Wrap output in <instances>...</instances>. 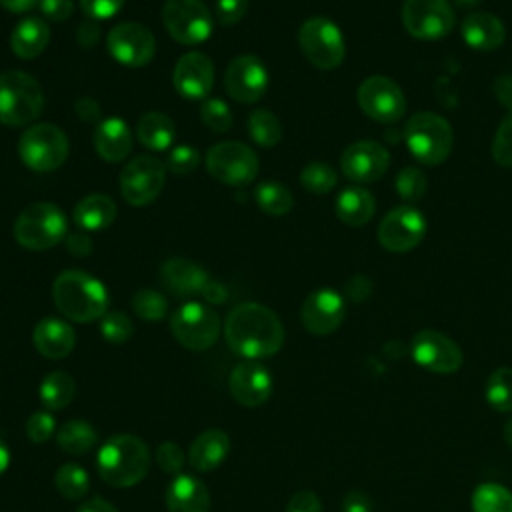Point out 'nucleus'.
I'll return each instance as SVG.
<instances>
[{
	"instance_id": "nucleus-1",
	"label": "nucleus",
	"mask_w": 512,
	"mask_h": 512,
	"mask_svg": "<svg viewBox=\"0 0 512 512\" xmlns=\"http://www.w3.org/2000/svg\"><path fill=\"white\" fill-rule=\"evenodd\" d=\"M226 344L246 360L274 356L284 344V326L274 310L258 302L234 306L224 320Z\"/></svg>"
},
{
	"instance_id": "nucleus-2",
	"label": "nucleus",
	"mask_w": 512,
	"mask_h": 512,
	"mask_svg": "<svg viewBox=\"0 0 512 512\" xmlns=\"http://www.w3.org/2000/svg\"><path fill=\"white\" fill-rule=\"evenodd\" d=\"M52 300L56 308L74 322H94L106 314L108 290L84 270H64L54 278Z\"/></svg>"
},
{
	"instance_id": "nucleus-3",
	"label": "nucleus",
	"mask_w": 512,
	"mask_h": 512,
	"mask_svg": "<svg viewBox=\"0 0 512 512\" xmlns=\"http://www.w3.org/2000/svg\"><path fill=\"white\" fill-rule=\"evenodd\" d=\"M98 474L114 488H130L144 480L150 468V450L134 434H114L98 450Z\"/></svg>"
},
{
	"instance_id": "nucleus-4",
	"label": "nucleus",
	"mask_w": 512,
	"mask_h": 512,
	"mask_svg": "<svg viewBox=\"0 0 512 512\" xmlns=\"http://www.w3.org/2000/svg\"><path fill=\"white\" fill-rule=\"evenodd\" d=\"M68 234V218L52 202L28 204L14 222V238L26 250H48Z\"/></svg>"
},
{
	"instance_id": "nucleus-5",
	"label": "nucleus",
	"mask_w": 512,
	"mask_h": 512,
	"mask_svg": "<svg viewBox=\"0 0 512 512\" xmlns=\"http://www.w3.org/2000/svg\"><path fill=\"white\" fill-rule=\"evenodd\" d=\"M44 106L40 84L22 70L0 72V122L4 126L32 124Z\"/></svg>"
},
{
	"instance_id": "nucleus-6",
	"label": "nucleus",
	"mask_w": 512,
	"mask_h": 512,
	"mask_svg": "<svg viewBox=\"0 0 512 512\" xmlns=\"http://www.w3.org/2000/svg\"><path fill=\"white\" fill-rule=\"evenodd\" d=\"M404 140L418 162L438 166L450 156L454 136L446 118L434 112H418L406 122Z\"/></svg>"
},
{
	"instance_id": "nucleus-7",
	"label": "nucleus",
	"mask_w": 512,
	"mask_h": 512,
	"mask_svg": "<svg viewBox=\"0 0 512 512\" xmlns=\"http://www.w3.org/2000/svg\"><path fill=\"white\" fill-rule=\"evenodd\" d=\"M68 138L62 128L38 122L24 130L18 140V156L32 172H54L68 158Z\"/></svg>"
},
{
	"instance_id": "nucleus-8",
	"label": "nucleus",
	"mask_w": 512,
	"mask_h": 512,
	"mask_svg": "<svg viewBox=\"0 0 512 512\" xmlns=\"http://www.w3.org/2000/svg\"><path fill=\"white\" fill-rule=\"evenodd\" d=\"M298 46L306 60L322 70L336 68L346 54L340 28L324 16H314L302 22L298 30Z\"/></svg>"
},
{
	"instance_id": "nucleus-9",
	"label": "nucleus",
	"mask_w": 512,
	"mask_h": 512,
	"mask_svg": "<svg viewBox=\"0 0 512 512\" xmlns=\"http://www.w3.org/2000/svg\"><path fill=\"white\" fill-rule=\"evenodd\" d=\"M258 156L242 142H218L206 152L208 174L226 186H244L258 176Z\"/></svg>"
},
{
	"instance_id": "nucleus-10",
	"label": "nucleus",
	"mask_w": 512,
	"mask_h": 512,
	"mask_svg": "<svg viewBox=\"0 0 512 512\" xmlns=\"http://www.w3.org/2000/svg\"><path fill=\"white\" fill-rule=\"evenodd\" d=\"M170 330L184 348L200 352L216 344L220 334V318L208 304L186 302L172 312Z\"/></svg>"
},
{
	"instance_id": "nucleus-11",
	"label": "nucleus",
	"mask_w": 512,
	"mask_h": 512,
	"mask_svg": "<svg viewBox=\"0 0 512 512\" xmlns=\"http://www.w3.org/2000/svg\"><path fill=\"white\" fill-rule=\"evenodd\" d=\"M162 22L166 32L186 46L206 42L214 28L212 14L202 0H166Z\"/></svg>"
},
{
	"instance_id": "nucleus-12",
	"label": "nucleus",
	"mask_w": 512,
	"mask_h": 512,
	"mask_svg": "<svg viewBox=\"0 0 512 512\" xmlns=\"http://www.w3.org/2000/svg\"><path fill=\"white\" fill-rule=\"evenodd\" d=\"M166 164L152 154L132 158L120 172L118 188L130 206L152 204L164 188Z\"/></svg>"
},
{
	"instance_id": "nucleus-13",
	"label": "nucleus",
	"mask_w": 512,
	"mask_h": 512,
	"mask_svg": "<svg viewBox=\"0 0 512 512\" xmlns=\"http://www.w3.org/2000/svg\"><path fill=\"white\" fill-rule=\"evenodd\" d=\"M454 10L448 0H404L402 24L416 40H440L454 26Z\"/></svg>"
},
{
	"instance_id": "nucleus-14",
	"label": "nucleus",
	"mask_w": 512,
	"mask_h": 512,
	"mask_svg": "<svg viewBox=\"0 0 512 512\" xmlns=\"http://www.w3.org/2000/svg\"><path fill=\"white\" fill-rule=\"evenodd\" d=\"M412 360L434 374H454L464 362L460 346L438 330H420L410 342Z\"/></svg>"
},
{
	"instance_id": "nucleus-15",
	"label": "nucleus",
	"mask_w": 512,
	"mask_h": 512,
	"mask_svg": "<svg viewBox=\"0 0 512 512\" xmlns=\"http://www.w3.org/2000/svg\"><path fill=\"white\" fill-rule=\"evenodd\" d=\"M106 48L116 62L130 68H140L154 58L156 40L144 24L120 22L110 28Z\"/></svg>"
},
{
	"instance_id": "nucleus-16",
	"label": "nucleus",
	"mask_w": 512,
	"mask_h": 512,
	"mask_svg": "<svg viewBox=\"0 0 512 512\" xmlns=\"http://www.w3.org/2000/svg\"><path fill=\"white\" fill-rule=\"evenodd\" d=\"M358 104L376 122H398L406 112V98L400 86L386 76H370L358 88Z\"/></svg>"
},
{
	"instance_id": "nucleus-17",
	"label": "nucleus",
	"mask_w": 512,
	"mask_h": 512,
	"mask_svg": "<svg viewBox=\"0 0 512 512\" xmlns=\"http://www.w3.org/2000/svg\"><path fill=\"white\" fill-rule=\"evenodd\" d=\"M426 234V218L414 206L392 208L378 224V242L388 252H408L416 248Z\"/></svg>"
},
{
	"instance_id": "nucleus-18",
	"label": "nucleus",
	"mask_w": 512,
	"mask_h": 512,
	"mask_svg": "<svg viewBox=\"0 0 512 512\" xmlns=\"http://www.w3.org/2000/svg\"><path fill=\"white\" fill-rule=\"evenodd\" d=\"M224 88L228 96L240 104L258 102L268 88V70L254 54L232 58L224 72Z\"/></svg>"
},
{
	"instance_id": "nucleus-19",
	"label": "nucleus",
	"mask_w": 512,
	"mask_h": 512,
	"mask_svg": "<svg viewBox=\"0 0 512 512\" xmlns=\"http://www.w3.org/2000/svg\"><path fill=\"white\" fill-rule=\"evenodd\" d=\"M390 166L388 150L374 140H358L340 156L344 176L356 184H370L384 176Z\"/></svg>"
},
{
	"instance_id": "nucleus-20",
	"label": "nucleus",
	"mask_w": 512,
	"mask_h": 512,
	"mask_svg": "<svg viewBox=\"0 0 512 512\" xmlns=\"http://www.w3.org/2000/svg\"><path fill=\"white\" fill-rule=\"evenodd\" d=\"M344 316H346L344 298L332 288H320L308 294L300 310L302 326L316 336L332 334L342 324Z\"/></svg>"
},
{
	"instance_id": "nucleus-21",
	"label": "nucleus",
	"mask_w": 512,
	"mask_h": 512,
	"mask_svg": "<svg viewBox=\"0 0 512 512\" xmlns=\"http://www.w3.org/2000/svg\"><path fill=\"white\" fill-rule=\"evenodd\" d=\"M172 82L180 96L204 100L214 86V64L204 52H188L176 62Z\"/></svg>"
},
{
	"instance_id": "nucleus-22",
	"label": "nucleus",
	"mask_w": 512,
	"mask_h": 512,
	"mask_svg": "<svg viewBox=\"0 0 512 512\" xmlns=\"http://www.w3.org/2000/svg\"><path fill=\"white\" fill-rule=\"evenodd\" d=\"M228 388L232 398L246 406V408H256L262 406L270 394H272V376L270 372L254 362V360H246L242 364H238L230 378H228Z\"/></svg>"
},
{
	"instance_id": "nucleus-23",
	"label": "nucleus",
	"mask_w": 512,
	"mask_h": 512,
	"mask_svg": "<svg viewBox=\"0 0 512 512\" xmlns=\"http://www.w3.org/2000/svg\"><path fill=\"white\" fill-rule=\"evenodd\" d=\"M160 280L164 288L176 298H188L194 294H202L204 286L210 282L208 272L188 260V258H170L160 268Z\"/></svg>"
},
{
	"instance_id": "nucleus-24",
	"label": "nucleus",
	"mask_w": 512,
	"mask_h": 512,
	"mask_svg": "<svg viewBox=\"0 0 512 512\" xmlns=\"http://www.w3.org/2000/svg\"><path fill=\"white\" fill-rule=\"evenodd\" d=\"M32 342H34V348L44 358L60 360V358H66L74 350L76 334L66 320L46 316L34 326Z\"/></svg>"
},
{
	"instance_id": "nucleus-25",
	"label": "nucleus",
	"mask_w": 512,
	"mask_h": 512,
	"mask_svg": "<svg viewBox=\"0 0 512 512\" xmlns=\"http://www.w3.org/2000/svg\"><path fill=\"white\" fill-rule=\"evenodd\" d=\"M132 142H134L132 130L122 118L108 116L96 124L94 148L102 160L106 162L124 160L132 150Z\"/></svg>"
},
{
	"instance_id": "nucleus-26",
	"label": "nucleus",
	"mask_w": 512,
	"mask_h": 512,
	"mask_svg": "<svg viewBox=\"0 0 512 512\" xmlns=\"http://www.w3.org/2000/svg\"><path fill=\"white\" fill-rule=\"evenodd\" d=\"M460 34L470 48L488 52L502 46V42L506 40V26L498 16L480 10V12H470L462 20Z\"/></svg>"
},
{
	"instance_id": "nucleus-27",
	"label": "nucleus",
	"mask_w": 512,
	"mask_h": 512,
	"mask_svg": "<svg viewBox=\"0 0 512 512\" xmlns=\"http://www.w3.org/2000/svg\"><path fill=\"white\" fill-rule=\"evenodd\" d=\"M166 508L168 512H208V488L190 474H178L166 488Z\"/></svg>"
},
{
	"instance_id": "nucleus-28",
	"label": "nucleus",
	"mask_w": 512,
	"mask_h": 512,
	"mask_svg": "<svg viewBox=\"0 0 512 512\" xmlns=\"http://www.w3.org/2000/svg\"><path fill=\"white\" fill-rule=\"evenodd\" d=\"M230 452V438L220 428L204 430L196 436V440L190 446L188 462L198 472H210L218 468Z\"/></svg>"
},
{
	"instance_id": "nucleus-29",
	"label": "nucleus",
	"mask_w": 512,
	"mask_h": 512,
	"mask_svg": "<svg viewBox=\"0 0 512 512\" xmlns=\"http://www.w3.org/2000/svg\"><path fill=\"white\" fill-rule=\"evenodd\" d=\"M50 42V26L36 16L22 18L10 34V48L22 60L40 56Z\"/></svg>"
},
{
	"instance_id": "nucleus-30",
	"label": "nucleus",
	"mask_w": 512,
	"mask_h": 512,
	"mask_svg": "<svg viewBox=\"0 0 512 512\" xmlns=\"http://www.w3.org/2000/svg\"><path fill=\"white\" fill-rule=\"evenodd\" d=\"M116 212V202L108 194H88L76 202L72 220L84 232H98L114 222Z\"/></svg>"
},
{
	"instance_id": "nucleus-31",
	"label": "nucleus",
	"mask_w": 512,
	"mask_h": 512,
	"mask_svg": "<svg viewBox=\"0 0 512 512\" xmlns=\"http://www.w3.org/2000/svg\"><path fill=\"white\" fill-rule=\"evenodd\" d=\"M334 210L344 224L364 226L376 212V200L366 188L348 186L338 194Z\"/></svg>"
},
{
	"instance_id": "nucleus-32",
	"label": "nucleus",
	"mask_w": 512,
	"mask_h": 512,
	"mask_svg": "<svg viewBox=\"0 0 512 512\" xmlns=\"http://www.w3.org/2000/svg\"><path fill=\"white\" fill-rule=\"evenodd\" d=\"M174 136H176V126L172 118L164 112H146L140 116L136 124L138 142L152 152L168 150L170 144L174 142Z\"/></svg>"
},
{
	"instance_id": "nucleus-33",
	"label": "nucleus",
	"mask_w": 512,
	"mask_h": 512,
	"mask_svg": "<svg viewBox=\"0 0 512 512\" xmlns=\"http://www.w3.org/2000/svg\"><path fill=\"white\" fill-rule=\"evenodd\" d=\"M74 394H76L74 378L64 370H54L46 374L38 388V396L48 410L66 408L72 402Z\"/></svg>"
},
{
	"instance_id": "nucleus-34",
	"label": "nucleus",
	"mask_w": 512,
	"mask_h": 512,
	"mask_svg": "<svg viewBox=\"0 0 512 512\" xmlns=\"http://www.w3.org/2000/svg\"><path fill=\"white\" fill-rule=\"evenodd\" d=\"M56 442L66 454H86L98 444V432L84 420H68L56 432Z\"/></svg>"
},
{
	"instance_id": "nucleus-35",
	"label": "nucleus",
	"mask_w": 512,
	"mask_h": 512,
	"mask_svg": "<svg viewBox=\"0 0 512 512\" xmlns=\"http://www.w3.org/2000/svg\"><path fill=\"white\" fill-rule=\"evenodd\" d=\"M254 200L258 208L268 216H284L294 206L292 192L282 182H276V180L260 182L254 190Z\"/></svg>"
},
{
	"instance_id": "nucleus-36",
	"label": "nucleus",
	"mask_w": 512,
	"mask_h": 512,
	"mask_svg": "<svg viewBox=\"0 0 512 512\" xmlns=\"http://www.w3.org/2000/svg\"><path fill=\"white\" fill-rule=\"evenodd\" d=\"M250 138L262 146V148H272L280 142L282 138V124L280 120L266 108H256L250 112L248 122H246Z\"/></svg>"
},
{
	"instance_id": "nucleus-37",
	"label": "nucleus",
	"mask_w": 512,
	"mask_h": 512,
	"mask_svg": "<svg viewBox=\"0 0 512 512\" xmlns=\"http://www.w3.org/2000/svg\"><path fill=\"white\" fill-rule=\"evenodd\" d=\"M474 512H512V492L496 482H482L472 492Z\"/></svg>"
},
{
	"instance_id": "nucleus-38",
	"label": "nucleus",
	"mask_w": 512,
	"mask_h": 512,
	"mask_svg": "<svg viewBox=\"0 0 512 512\" xmlns=\"http://www.w3.org/2000/svg\"><path fill=\"white\" fill-rule=\"evenodd\" d=\"M54 486L66 500H80L90 490V476L80 464L66 462L56 470Z\"/></svg>"
},
{
	"instance_id": "nucleus-39",
	"label": "nucleus",
	"mask_w": 512,
	"mask_h": 512,
	"mask_svg": "<svg viewBox=\"0 0 512 512\" xmlns=\"http://www.w3.org/2000/svg\"><path fill=\"white\" fill-rule=\"evenodd\" d=\"M486 402L496 412H512V368H496L484 386Z\"/></svg>"
},
{
	"instance_id": "nucleus-40",
	"label": "nucleus",
	"mask_w": 512,
	"mask_h": 512,
	"mask_svg": "<svg viewBox=\"0 0 512 512\" xmlns=\"http://www.w3.org/2000/svg\"><path fill=\"white\" fill-rule=\"evenodd\" d=\"M300 184L312 194H326L338 184V176L330 164L310 162L300 172Z\"/></svg>"
},
{
	"instance_id": "nucleus-41",
	"label": "nucleus",
	"mask_w": 512,
	"mask_h": 512,
	"mask_svg": "<svg viewBox=\"0 0 512 512\" xmlns=\"http://www.w3.org/2000/svg\"><path fill=\"white\" fill-rule=\"evenodd\" d=\"M132 308L138 318H142L146 322H158L168 312V300L158 290L142 288L132 296Z\"/></svg>"
},
{
	"instance_id": "nucleus-42",
	"label": "nucleus",
	"mask_w": 512,
	"mask_h": 512,
	"mask_svg": "<svg viewBox=\"0 0 512 512\" xmlns=\"http://www.w3.org/2000/svg\"><path fill=\"white\" fill-rule=\"evenodd\" d=\"M200 120L208 130L224 134L232 126V112L224 100L208 98L200 104Z\"/></svg>"
},
{
	"instance_id": "nucleus-43",
	"label": "nucleus",
	"mask_w": 512,
	"mask_h": 512,
	"mask_svg": "<svg viewBox=\"0 0 512 512\" xmlns=\"http://www.w3.org/2000/svg\"><path fill=\"white\" fill-rule=\"evenodd\" d=\"M132 332H134V324H132V320L124 312L112 310V312H106L100 318V334L110 344H124V342H128Z\"/></svg>"
},
{
	"instance_id": "nucleus-44",
	"label": "nucleus",
	"mask_w": 512,
	"mask_h": 512,
	"mask_svg": "<svg viewBox=\"0 0 512 512\" xmlns=\"http://www.w3.org/2000/svg\"><path fill=\"white\" fill-rule=\"evenodd\" d=\"M428 188V180L422 174V170L414 166H406L396 176V192L406 202H418Z\"/></svg>"
},
{
	"instance_id": "nucleus-45",
	"label": "nucleus",
	"mask_w": 512,
	"mask_h": 512,
	"mask_svg": "<svg viewBox=\"0 0 512 512\" xmlns=\"http://www.w3.org/2000/svg\"><path fill=\"white\" fill-rule=\"evenodd\" d=\"M492 158L504 168H512V110L502 118L492 140Z\"/></svg>"
},
{
	"instance_id": "nucleus-46",
	"label": "nucleus",
	"mask_w": 512,
	"mask_h": 512,
	"mask_svg": "<svg viewBox=\"0 0 512 512\" xmlns=\"http://www.w3.org/2000/svg\"><path fill=\"white\" fill-rule=\"evenodd\" d=\"M200 154L190 144L174 146L166 158V170L172 174H190L198 168Z\"/></svg>"
},
{
	"instance_id": "nucleus-47",
	"label": "nucleus",
	"mask_w": 512,
	"mask_h": 512,
	"mask_svg": "<svg viewBox=\"0 0 512 512\" xmlns=\"http://www.w3.org/2000/svg\"><path fill=\"white\" fill-rule=\"evenodd\" d=\"M54 428H56V420L50 414V410L32 412L26 420V426H24L28 440L34 442V444H42V442L50 440L52 434H54Z\"/></svg>"
},
{
	"instance_id": "nucleus-48",
	"label": "nucleus",
	"mask_w": 512,
	"mask_h": 512,
	"mask_svg": "<svg viewBox=\"0 0 512 512\" xmlns=\"http://www.w3.org/2000/svg\"><path fill=\"white\" fill-rule=\"evenodd\" d=\"M156 464L166 474H182L184 468V452L176 442H162L156 448Z\"/></svg>"
},
{
	"instance_id": "nucleus-49",
	"label": "nucleus",
	"mask_w": 512,
	"mask_h": 512,
	"mask_svg": "<svg viewBox=\"0 0 512 512\" xmlns=\"http://www.w3.org/2000/svg\"><path fill=\"white\" fill-rule=\"evenodd\" d=\"M248 12V0H216V20L222 26L238 24Z\"/></svg>"
},
{
	"instance_id": "nucleus-50",
	"label": "nucleus",
	"mask_w": 512,
	"mask_h": 512,
	"mask_svg": "<svg viewBox=\"0 0 512 512\" xmlns=\"http://www.w3.org/2000/svg\"><path fill=\"white\" fill-rule=\"evenodd\" d=\"M80 6L92 20H106L120 12L124 0H80Z\"/></svg>"
},
{
	"instance_id": "nucleus-51",
	"label": "nucleus",
	"mask_w": 512,
	"mask_h": 512,
	"mask_svg": "<svg viewBox=\"0 0 512 512\" xmlns=\"http://www.w3.org/2000/svg\"><path fill=\"white\" fill-rule=\"evenodd\" d=\"M286 512H322V502L316 492L300 490L288 500Z\"/></svg>"
},
{
	"instance_id": "nucleus-52",
	"label": "nucleus",
	"mask_w": 512,
	"mask_h": 512,
	"mask_svg": "<svg viewBox=\"0 0 512 512\" xmlns=\"http://www.w3.org/2000/svg\"><path fill=\"white\" fill-rule=\"evenodd\" d=\"M40 12L48 18V20H56L62 22L66 18L72 16L74 10V2L72 0H40L38 2Z\"/></svg>"
},
{
	"instance_id": "nucleus-53",
	"label": "nucleus",
	"mask_w": 512,
	"mask_h": 512,
	"mask_svg": "<svg viewBox=\"0 0 512 512\" xmlns=\"http://www.w3.org/2000/svg\"><path fill=\"white\" fill-rule=\"evenodd\" d=\"M342 512H374V502L366 492L350 490L342 498Z\"/></svg>"
},
{
	"instance_id": "nucleus-54",
	"label": "nucleus",
	"mask_w": 512,
	"mask_h": 512,
	"mask_svg": "<svg viewBox=\"0 0 512 512\" xmlns=\"http://www.w3.org/2000/svg\"><path fill=\"white\" fill-rule=\"evenodd\" d=\"M64 240H66L68 252L72 256H76V258H84V256H88L92 252V240H90V236L84 230L70 232V234H66Z\"/></svg>"
},
{
	"instance_id": "nucleus-55",
	"label": "nucleus",
	"mask_w": 512,
	"mask_h": 512,
	"mask_svg": "<svg viewBox=\"0 0 512 512\" xmlns=\"http://www.w3.org/2000/svg\"><path fill=\"white\" fill-rule=\"evenodd\" d=\"M98 38H100V26H98V22L96 20H84L80 26H78V30H76V40H78V44L80 46H84V48H90V46H94L96 42H98Z\"/></svg>"
},
{
	"instance_id": "nucleus-56",
	"label": "nucleus",
	"mask_w": 512,
	"mask_h": 512,
	"mask_svg": "<svg viewBox=\"0 0 512 512\" xmlns=\"http://www.w3.org/2000/svg\"><path fill=\"white\" fill-rule=\"evenodd\" d=\"M74 112L76 116L82 120V122H96L100 120V106L94 98H78L76 104H74Z\"/></svg>"
},
{
	"instance_id": "nucleus-57",
	"label": "nucleus",
	"mask_w": 512,
	"mask_h": 512,
	"mask_svg": "<svg viewBox=\"0 0 512 512\" xmlns=\"http://www.w3.org/2000/svg\"><path fill=\"white\" fill-rule=\"evenodd\" d=\"M346 296L354 302H362L370 296V280L366 276H354L346 284Z\"/></svg>"
},
{
	"instance_id": "nucleus-58",
	"label": "nucleus",
	"mask_w": 512,
	"mask_h": 512,
	"mask_svg": "<svg viewBox=\"0 0 512 512\" xmlns=\"http://www.w3.org/2000/svg\"><path fill=\"white\" fill-rule=\"evenodd\" d=\"M202 298L210 304H224L228 300V290L224 288V284L210 280L202 290Z\"/></svg>"
},
{
	"instance_id": "nucleus-59",
	"label": "nucleus",
	"mask_w": 512,
	"mask_h": 512,
	"mask_svg": "<svg viewBox=\"0 0 512 512\" xmlns=\"http://www.w3.org/2000/svg\"><path fill=\"white\" fill-rule=\"evenodd\" d=\"M38 2H40V0H0V6L6 8L8 12L22 14V12H28V10L36 8Z\"/></svg>"
},
{
	"instance_id": "nucleus-60",
	"label": "nucleus",
	"mask_w": 512,
	"mask_h": 512,
	"mask_svg": "<svg viewBox=\"0 0 512 512\" xmlns=\"http://www.w3.org/2000/svg\"><path fill=\"white\" fill-rule=\"evenodd\" d=\"M78 512H118L110 502L102 500V498H88L80 508Z\"/></svg>"
},
{
	"instance_id": "nucleus-61",
	"label": "nucleus",
	"mask_w": 512,
	"mask_h": 512,
	"mask_svg": "<svg viewBox=\"0 0 512 512\" xmlns=\"http://www.w3.org/2000/svg\"><path fill=\"white\" fill-rule=\"evenodd\" d=\"M8 464H10V450H8V444L0 438V476L8 470Z\"/></svg>"
},
{
	"instance_id": "nucleus-62",
	"label": "nucleus",
	"mask_w": 512,
	"mask_h": 512,
	"mask_svg": "<svg viewBox=\"0 0 512 512\" xmlns=\"http://www.w3.org/2000/svg\"><path fill=\"white\" fill-rule=\"evenodd\" d=\"M502 436H504V442L508 448H512V416L504 422V430H502Z\"/></svg>"
},
{
	"instance_id": "nucleus-63",
	"label": "nucleus",
	"mask_w": 512,
	"mask_h": 512,
	"mask_svg": "<svg viewBox=\"0 0 512 512\" xmlns=\"http://www.w3.org/2000/svg\"><path fill=\"white\" fill-rule=\"evenodd\" d=\"M460 8H474V6H478L482 0H454Z\"/></svg>"
}]
</instances>
